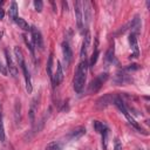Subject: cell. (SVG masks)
<instances>
[{
	"mask_svg": "<svg viewBox=\"0 0 150 150\" xmlns=\"http://www.w3.org/2000/svg\"><path fill=\"white\" fill-rule=\"evenodd\" d=\"M87 68H88V61L87 60H81V62L79 63V66L76 68L74 81H73V87H74V90L76 93H81L83 87H84Z\"/></svg>",
	"mask_w": 150,
	"mask_h": 150,
	"instance_id": "1",
	"label": "cell"
},
{
	"mask_svg": "<svg viewBox=\"0 0 150 150\" xmlns=\"http://www.w3.org/2000/svg\"><path fill=\"white\" fill-rule=\"evenodd\" d=\"M107 79H108V74H107V73H102V74L97 75V76L90 82V84H89V87H88V93H96V91H98V90L102 88L103 83L107 81Z\"/></svg>",
	"mask_w": 150,
	"mask_h": 150,
	"instance_id": "2",
	"label": "cell"
},
{
	"mask_svg": "<svg viewBox=\"0 0 150 150\" xmlns=\"http://www.w3.org/2000/svg\"><path fill=\"white\" fill-rule=\"evenodd\" d=\"M115 97H116V94H105L103 96H101L97 101H96V108L98 109H103L105 107H108L109 104H114V101H115Z\"/></svg>",
	"mask_w": 150,
	"mask_h": 150,
	"instance_id": "3",
	"label": "cell"
},
{
	"mask_svg": "<svg viewBox=\"0 0 150 150\" xmlns=\"http://www.w3.org/2000/svg\"><path fill=\"white\" fill-rule=\"evenodd\" d=\"M30 33H32V40H33L34 47L42 50L43 49V39H42L40 30L36 27H30Z\"/></svg>",
	"mask_w": 150,
	"mask_h": 150,
	"instance_id": "4",
	"label": "cell"
},
{
	"mask_svg": "<svg viewBox=\"0 0 150 150\" xmlns=\"http://www.w3.org/2000/svg\"><path fill=\"white\" fill-rule=\"evenodd\" d=\"M74 12L76 16V22L79 29L82 32L83 30V14H82V2L81 1H75L74 2Z\"/></svg>",
	"mask_w": 150,
	"mask_h": 150,
	"instance_id": "5",
	"label": "cell"
},
{
	"mask_svg": "<svg viewBox=\"0 0 150 150\" xmlns=\"http://www.w3.org/2000/svg\"><path fill=\"white\" fill-rule=\"evenodd\" d=\"M62 52H63L64 63H66V66H69L71 62V59H73V52H71V48H70L68 41L62 42Z\"/></svg>",
	"mask_w": 150,
	"mask_h": 150,
	"instance_id": "6",
	"label": "cell"
},
{
	"mask_svg": "<svg viewBox=\"0 0 150 150\" xmlns=\"http://www.w3.org/2000/svg\"><path fill=\"white\" fill-rule=\"evenodd\" d=\"M63 80V69H62V66H61V62L57 61V64H56V71L55 74L53 75V79H52V82H53V86H59Z\"/></svg>",
	"mask_w": 150,
	"mask_h": 150,
	"instance_id": "7",
	"label": "cell"
},
{
	"mask_svg": "<svg viewBox=\"0 0 150 150\" xmlns=\"http://www.w3.org/2000/svg\"><path fill=\"white\" fill-rule=\"evenodd\" d=\"M20 67H21V69H22V71H23V76H25V81H26V90H27V93H28V94H30V93H32V90H33L32 81H30V74H29V71H28L27 66H26V63H25V62H23V63H21V64H20Z\"/></svg>",
	"mask_w": 150,
	"mask_h": 150,
	"instance_id": "8",
	"label": "cell"
},
{
	"mask_svg": "<svg viewBox=\"0 0 150 150\" xmlns=\"http://www.w3.org/2000/svg\"><path fill=\"white\" fill-rule=\"evenodd\" d=\"M5 55H6V61H7V70H9V74L12 76H16L18 69H16V66H14V62L12 60L11 54L8 53V49H5Z\"/></svg>",
	"mask_w": 150,
	"mask_h": 150,
	"instance_id": "9",
	"label": "cell"
},
{
	"mask_svg": "<svg viewBox=\"0 0 150 150\" xmlns=\"http://www.w3.org/2000/svg\"><path fill=\"white\" fill-rule=\"evenodd\" d=\"M129 43L131 46V49H132V55L131 57H138L139 55V49H138V43H137V38H136V34L131 33L129 35Z\"/></svg>",
	"mask_w": 150,
	"mask_h": 150,
	"instance_id": "10",
	"label": "cell"
},
{
	"mask_svg": "<svg viewBox=\"0 0 150 150\" xmlns=\"http://www.w3.org/2000/svg\"><path fill=\"white\" fill-rule=\"evenodd\" d=\"M89 43H90V34L87 33L81 48V60H87V50L89 48Z\"/></svg>",
	"mask_w": 150,
	"mask_h": 150,
	"instance_id": "11",
	"label": "cell"
},
{
	"mask_svg": "<svg viewBox=\"0 0 150 150\" xmlns=\"http://www.w3.org/2000/svg\"><path fill=\"white\" fill-rule=\"evenodd\" d=\"M84 134H86V129H84L83 127H79V128L71 130L70 134L68 135V137H69L70 139H77V138H81Z\"/></svg>",
	"mask_w": 150,
	"mask_h": 150,
	"instance_id": "12",
	"label": "cell"
},
{
	"mask_svg": "<svg viewBox=\"0 0 150 150\" xmlns=\"http://www.w3.org/2000/svg\"><path fill=\"white\" fill-rule=\"evenodd\" d=\"M8 15H9V18H11L12 20H14V21L18 19V5H16V2H12L11 7H9V9H8Z\"/></svg>",
	"mask_w": 150,
	"mask_h": 150,
	"instance_id": "13",
	"label": "cell"
},
{
	"mask_svg": "<svg viewBox=\"0 0 150 150\" xmlns=\"http://www.w3.org/2000/svg\"><path fill=\"white\" fill-rule=\"evenodd\" d=\"M93 125H94L95 131H96V132H98V134H102L104 130H107V129H108V127H107L104 123L100 122V121H94Z\"/></svg>",
	"mask_w": 150,
	"mask_h": 150,
	"instance_id": "14",
	"label": "cell"
},
{
	"mask_svg": "<svg viewBox=\"0 0 150 150\" xmlns=\"http://www.w3.org/2000/svg\"><path fill=\"white\" fill-rule=\"evenodd\" d=\"M98 55H100V50H98V48H97V46H96V48H95V50H94V53L91 54V57H90V60H89L88 67L93 68V67L95 66V63H96V61H97V59H98Z\"/></svg>",
	"mask_w": 150,
	"mask_h": 150,
	"instance_id": "15",
	"label": "cell"
},
{
	"mask_svg": "<svg viewBox=\"0 0 150 150\" xmlns=\"http://www.w3.org/2000/svg\"><path fill=\"white\" fill-rule=\"evenodd\" d=\"M15 22L18 23V26H19L21 29H23V30H30V27H29L28 22H27L25 19H22V18H19V16H18V19L15 20Z\"/></svg>",
	"mask_w": 150,
	"mask_h": 150,
	"instance_id": "16",
	"label": "cell"
},
{
	"mask_svg": "<svg viewBox=\"0 0 150 150\" xmlns=\"http://www.w3.org/2000/svg\"><path fill=\"white\" fill-rule=\"evenodd\" d=\"M53 53H50V55H49V59H48V62H47V74H48V76L50 77V80L53 79Z\"/></svg>",
	"mask_w": 150,
	"mask_h": 150,
	"instance_id": "17",
	"label": "cell"
},
{
	"mask_svg": "<svg viewBox=\"0 0 150 150\" xmlns=\"http://www.w3.org/2000/svg\"><path fill=\"white\" fill-rule=\"evenodd\" d=\"M62 149V144L60 142H52L48 143L45 148V150H61Z\"/></svg>",
	"mask_w": 150,
	"mask_h": 150,
	"instance_id": "18",
	"label": "cell"
},
{
	"mask_svg": "<svg viewBox=\"0 0 150 150\" xmlns=\"http://www.w3.org/2000/svg\"><path fill=\"white\" fill-rule=\"evenodd\" d=\"M14 54H15V56H16V61H18L19 66H20L21 63H23V62H25V60H23V55H22V52H21V49H20L19 47H15V48H14Z\"/></svg>",
	"mask_w": 150,
	"mask_h": 150,
	"instance_id": "19",
	"label": "cell"
},
{
	"mask_svg": "<svg viewBox=\"0 0 150 150\" xmlns=\"http://www.w3.org/2000/svg\"><path fill=\"white\" fill-rule=\"evenodd\" d=\"M114 52H115V48H114V45L109 47V49L107 50V54H105V60L108 62H112L114 61Z\"/></svg>",
	"mask_w": 150,
	"mask_h": 150,
	"instance_id": "20",
	"label": "cell"
},
{
	"mask_svg": "<svg viewBox=\"0 0 150 150\" xmlns=\"http://www.w3.org/2000/svg\"><path fill=\"white\" fill-rule=\"evenodd\" d=\"M36 98H34L32 101V104H30V110H29V116H30V121L32 123H34V115H35V110H36Z\"/></svg>",
	"mask_w": 150,
	"mask_h": 150,
	"instance_id": "21",
	"label": "cell"
},
{
	"mask_svg": "<svg viewBox=\"0 0 150 150\" xmlns=\"http://www.w3.org/2000/svg\"><path fill=\"white\" fill-rule=\"evenodd\" d=\"M0 141L5 142V129H4V123H2V116L0 112Z\"/></svg>",
	"mask_w": 150,
	"mask_h": 150,
	"instance_id": "22",
	"label": "cell"
},
{
	"mask_svg": "<svg viewBox=\"0 0 150 150\" xmlns=\"http://www.w3.org/2000/svg\"><path fill=\"white\" fill-rule=\"evenodd\" d=\"M42 7H43V4L41 0H35L34 1V8L36 12H41L42 11Z\"/></svg>",
	"mask_w": 150,
	"mask_h": 150,
	"instance_id": "23",
	"label": "cell"
},
{
	"mask_svg": "<svg viewBox=\"0 0 150 150\" xmlns=\"http://www.w3.org/2000/svg\"><path fill=\"white\" fill-rule=\"evenodd\" d=\"M23 39H25V42H26L27 47H28V48H29V50H30L32 56H34V45H33L30 41H28V40H27V36H23Z\"/></svg>",
	"mask_w": 150,
	"mask_h": 150,
	"instance_id": "24",
	"label": "cell"
},
{
	"mask_svg": "<svg viewBox=\"0 0 150 150\" xmlns=\"http://www.w3.org/2000/svg\"><path fill=\"white\" fill-rule=\"evenodd\" d=\"M114 150H122V143L120 142L118 138H115V143H114Z\"/></svg>",
	"mask_w": 150,
	"mask_h": 150,
	"instance_id": "25",
	"label": "cell"
},
{
	"mask_svg": "<svg viewBox=\"0 0 150 150\" xmlns=\"http://www.w3.org/2000/svg\"><path fill=\"white\" fill-rule=\"evenodd\" d=\"M0 73H1L4 76H7V74H8L7 67H5V66L2 64V62H1V61H0Z\"/></svg>",
	"mask_w": 150,
	"mask_h": 150,
	"instance_id": "26",
	"label": "cell"
},
{
	"mask_svg": "<svg viewBox=\"0 0 150 150\" xmlns=\"http://www.w3.org/2000/svg\"><path fill=\"white\" fill-rule=\"evenodd\" d=\"M137 69H139V66H138V64H136V63L129 64V66L125 68V70H137Z\"/></svg>",
	"mask_w": 150,
	"mask_h": 150,
	"instance_id": "27",
	"label": "cell"
},
{
	"mask_svg": "<svg viewBox=\"0 0 150 150\" xmlns=\"http://www.w3.org/2000/svg\"><path fill=\"white\" fill-rule=\"evenodd\" d=\"M4 16H5V12H4V9H2V8H0V20H1V19H4Z\"/></svg>",
	"mask_w": 150,
	"mask_h": 150,
	"instance_id": "28",
	"label": "cell"
},
{
	"mask_svg": "<svg viewBox=\"0 0 150 150\" xmlns=\"http://www.w3.org/2000/svg\"><path fill=\"white\" fill-rule=\"evenodd\" d=\"M0 111H1V105H0Z\"/></svg>",
	"mask_w": 150,
	"mask_h": 150,
	"instance_id": "29",
	"label": "cell"
},
{
	"mask_svg": "<svg viewBox=\"0 0 150 150\" xmlns=\"http://www.w3.org/2000/svg\"><path fill=\"white\" fill-rule=\"evenodd\" d=\"M0 4H2V1H0Z\"/></svg>",
	"mask_w": 150,
	"mask_h": 150,
	"instance_id": "30",
	"label": "cell"
}]
</instances>
